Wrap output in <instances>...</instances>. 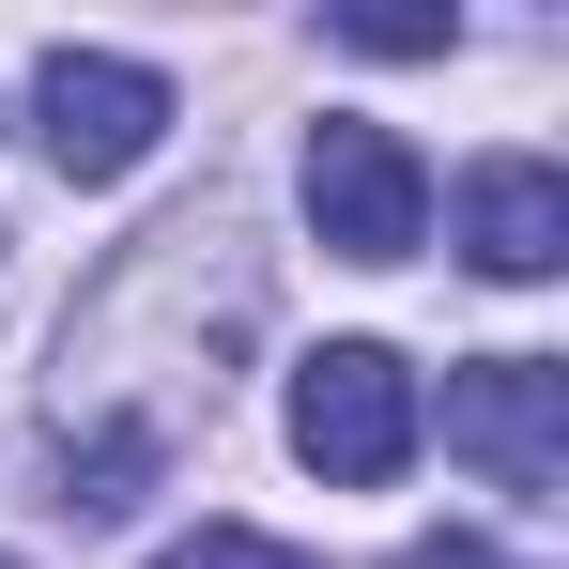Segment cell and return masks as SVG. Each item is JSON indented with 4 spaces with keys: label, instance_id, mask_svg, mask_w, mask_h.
Masks as SVG:
<instances>
[{
    "label": "cell",
    "instance_id": "7a4b0ae2",
    "mask_svg": "<svg viewBox=\"0 0 569 569\" xmlns=\"http://www.w3.org/2000/svg\"><path fill=\"white\" fill-rule=\"evenodd\" d=\"M308 231H323L339 262H416V247H431V170H416V139L323 108V123H308Z\"/></svg>",
    "mask_w": 569,
    "mask_h": 569
},
{
    "label": "cell",
    "instance_id": "3957f363",
    "mask_svg": "<svg viewBox=\"0 0 569 569\" xmlns=\"http://www.w3.org/2000/svg\"><path fill=\"white\" fill-rule=\"evenodd\" d=\"M31 139H47L62 186H123V170L170 139V78L123 62V47H47V62H31Z\"/></svg>",
    "mask_w": 569,
    "mask_h": 569
},
{
    "label": "cell",
    "instance_id": "8992f818",
    "mask_svg": "<svg viewBox=\"0 0 569 569\" xmlns=\"http://www.w3.org/2000/svg\"><path fill=\"white\" fill-rule=\"evenodd\" d=\"M154 569H323V555H292V539H262V523H200V539H170Z\"/></svg>",
    "mask_w": 569,
    "mask_h": 569
},
{
    "label": "cell",
    "instance_id": "5b68a950",
    "mask_svg": "<svg viewBox=\"0 0 569 569\" xmlns=\"http://www.w3.org/2000/svg\"><path fill=\"white\" fill-rule=\"evenodd\" d=\"M462 262L477 278H555L569 262V186L539 154H477L462 170Z\"/></svg>",
    "mask_w": 569,
    "mask_h": 569
},
{
    "label": "cell",
    "instance_id": "52a82bcc",
    "mask_svg": "<svg viewBox=\"0 0 569 569\" xmlns=\"http://www.w3.org/2000/svg\"><path fill=\"white\" fill-rule=\"evenodd\" d=\"M339 47H370V62H431L447 16H339Z\"/></svg>",
    "mask_w": 569,
    "mask_h": 569
},
{
    "label": "cell",
    "instance_id": "9c48e42d",
    "mask_svg": "<svg viewBox=\"0 0 569 569\" xmlns=\"http://www.w3.org/2000/svg\"><path fill=\"white\" fill-rule=\"evenodd\" d=\"M0 569H16V555H0Z\"/></svg>",
    "mask_w": 569,
    "mask_h": 569
},
{
    "label": "cell",
    "instance_id": "277c9868",
    "mask_svg": "<svg viewBox=\"0 0 569 569\" xmlns=\"http://www.w3.org/2000/svg\"><path fill=\"white\" fill-rule=\"evenodd\" d=\"M447 447H462L492 492H555V477H569V370H555V355L462 370V385H447Z\"/></svg>",
    "mask_w": 569,
    "mask_h": 569
},
{
    "label": "cell",
    "instance_id": "6da1fadb",
    "mask_svg": "<svg viewBox=\"0 0 569 569\" xmlns=\"http://www.w3.org/2000/svg\"><path fill=\"white\" fill-rule=\"evenodd\" d=\"M416 431H431V400H416V370L385 339H323L292 370V462L339 477V492H385V477L416 462Z\"/></svg>",
    "mask_w": 569,
    "mask_h": 569
},
{
    "label": "cell",
    "instance_id": "ba28073f",
    "mask_svg": "<svg viewBox=\"0 0 569 569\" xmlns=\"http://www.w3.org/2000/svg\"><path fill=\"white\" fill-rule=\"evenodd\" d=\"M385 569H508V555H492V539H462V523H447V539H400V555H385Z\"/></svg>",
    "mask_w": 569,
    "mask_h": 569
}]
</instances>
